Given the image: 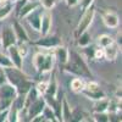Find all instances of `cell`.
Masks as SVG:
<instances>
[{"instance_id":"obj_1","label":"cell","mask_w":122,"mask_h":122,"mask_svg":"<svg viewBox=\"0 0 122 122\" xmlns=\"http://www.w3.org/2000/svg\"><path fill=\"white\" fill-rule=\"evenodd\" d=\"M68 70H72L73 72L79 73V75H86L89 77L92 76L87 65L84 64V61L76 53H71V64L68 65Z\"/></svg>"},{"instance_id":"obj_2","label":"cell","mask_w":122,"mask_h":122,"mask_svg":"<svg viewBox=\"0 0 122 122\" xmlns=\"http://www.w3.org/2000/svg\"><path fill=\"white\" fill-rule=\"evenodd\" d=\"M93 16H94V7L92 6V7H89L86 11V14L83 15L82 20H81L79 26H78V33H83L84 32L86 28L90 25L92 20H93Z\"/></svg>"},{"instance_id":"obj_3","label":"cell","mask_w":122,"mask_h":122,"mask_svg":"<svg viewBox=\"0 0 122 122\" xmlns=\"http://www.w3.org/2000/svg\"><path fill=\"white\" fill-rule=\"evenodd\" d=\"M16 42V37H15V33L11 28H4L3 29V44L5 48H9L10 45H14Z\"/></svg>"},{"instance_id":"obj_4","label":"cell","mask_w":122,"mask_h":122,"mask_svg":"<svg viewBox=\"0 0 122 122\" xmlns=\"http://www.w3.org/2000/svg\"><path fill=\"white\" fill-rule=\"evenodd\" d=\"M6 76H7L10 82H11L12 84H16V86L21 82V81H23L26 78L18 70H11V68L6 70Z\"/></svg>"},{"instance_id":"obj_5","label":"cell","mask_w":122,"mask_h":122,"mask_svg":"<svg viewBox=\"0 0 122 122\" xmlns=\"http://www.w3.org/2000/svg\"><path fill=\"white\" fill-rule=\"evenodd\" d=\"M43 109H44V100H42V99L36 100L34 103L30 105V109H29V117L32 118V117H34L36 115L40 114V112L43 111Z\"/></svg>"},{"instance_id":"obj_6","label":"cell","mask_w":122,"mask_h":122,"mask_svg":"<svg viewBox=\"0 0 122 122\" xmlns=\"http://www.w3.org/2000/svg\"><path fill=\"white\" fill-rule=\"evenodd\" d=\"M9 53H10V56H11V59H12V62L17 66V68H21L22 67V59H21V56H20L17 49L12 45H10L9 46Z\"/></svg>"},{"instance_id":"obj_7","label":"cell","mask_w":122,"mask_h":122,"mask_svg":"<svg viewBox=\"0 0 122 122\" xmlns=\"http://www.w3.org/2000/svg\"><path fill=\"white\" fill-rule=\"evenodd\" d=\"M15 93L16 90L11 86H1V88H0V95L3 99H12Z\"/></svg>"},{"instance_id":"obj_8","label":"cell","mask_w":122,"mask_h":122,"mask_svg":"<svg viewBox=\"0 0 122 122\" xmlns=\"http://www.w3.org/2000/svg\"><path fill=\"white\" fill-rule=\"evenodd\" d=\"M59 43V39L55 38V37H51V38H44V39H40L37 42L38 45H43V46H53V45H56Z\"/></svg>"},{"instance_id":"obj_9","label":"cell","mask_w":122,"mask_h":122,"mask_svg":"<svg viewBox=\"0 0 122 122\" xmlns=\"http://www.w3.org/2000/svg\"><path fill=\"white\" fill-rule=\"evenodd\" d=\"M17 87H18V93L25 94V93H27L30 88H32V83L28 82V81L25 78L23 81H21V82L17 84Z\"/></svg>"},{"instance_id":"obj_10","label":"cell","mask_w":122,"mask_h":122,"mask_svg":"<svg viewBox=\"0 0 122 122\" xmlns=\"http://www.w3.org/2000/svg\"><path fill=\"white\" fill-rule=\"evenodd\" d=\"M117 55V49L115 45H106V49H105V56L109 59V60H114Z\"/></svg>"},{"instance_id":"obj_11","label":"cell","mask_w":122,"mask_h":122,"mask_svg":"<svg viewBox=\"0 0 122 122\" xmlns=\"http://www.w3.org/2000/svg\"><path fill=\"white\" fill-rule=\"evenodd\" d=\"M104 21H105L106 26H109V27H116V26L118 25V20H117V17H116L115 15H112V14L106 15V16L104 17Z\"/></svg>"},{"instance_id":"obj_12","label":"cell","mask_w":122,"mask_h":122,"mask_svg":"<svg viewBox=\"0 0 122 122\" xmlns=\"http://www.w3.org/2000/svg\"><path fill=\"white\" fill-rule=\"evenodd\" d=\"M29 22L36 29H39L40 28V17H39V14L38 12H32L29 16Z\"/></svg>"},{"instance_id":"obj_13","label":"cell","mask_w":122,"mask_h":122,"mask_svg":"<svg viewBox=\"0 0 122 122\" xmlns=\"http://www.w3.org/2000/svg\"><path fill=\"white\" fill-rule=\"evenodd\" d=\"M49 27H50V16L49 15H45L42 20V32L43 34L45 36L49 30Z\"/></svg>"},{"instance_id":"obj_14","label":"cell","mask_w":122,"mask_h":122,"mask_svg":"<svg viewBox=\"0 0 122 122\" xmlns=\"http://www.w3.org/2000/svg\"><path fill=\"white\" fill-rule=\"evenodd\" d=\"M15 30L17 32L18 37L21 38L22 40H27V34H26V32L23 30V28L20 26V23H17V22H15Z\"/></svg>"},{"instance_id":"obj_15","label":"cell","mask_w":122,"mask_h":122,"mask_svg":"<svg viewBox=\"0 0 122 122\" xmlns=\"http://www.w3.org/2000/svg\"><path fill=\"white\" fill-rule=\"evenodd\" d=\"M57 56H59V60L61 61V62H66L67 61V51H66V49L64 48H61L57 50Z\"/></svg>"},{"instance_id":"obj_16","label":"cell","mask_w":122,"mask_h":122,"mask_svg":"<svg viewBox=\"0 0 122 122\" xmlns=\"http://www.w3.org/2000/svg\"><path fill=\"white\" fill-rule=\"evenodd\" d=\"M44 60H45V57L42 55V54H38L37 56H36V65H37V67L39 68V70H42V66H43V64H44Z\"/></svg>"},{"instance_id":"obj_17","label":"cell","mask_w":122,"mask_h":122,"mask_svg":"<svg viewBox=\"0 0 122 122\" xmlns=\"http://www.w3.org/2000/svg\"><path fill=\"white\" fill-rule=\"evenodd\" d=\"M79 45H87L89 43V34L88 33H83L79 38Z\"/></svg>"},{"instance_id":"obj_18","label":"cell","mask_w":122,"mask_h":122,"mask_svg":"<svg viewBox=\"0 0 122 122\" xmlns=\"http://www.w3.org/2000/svg\"><path fill=\"white\" fill-rule=\"evenodd\" d=\"M72 89L76 90V92H78V90L82 89V82H81V79H75V81H72Z\"/></svg>"},{"instance_id":"obj_19","label":"cell","mask_w":122,"mask_h":122,"mask_svg":"<svg viewBox=\"0 0 122 122\" xmlns=\"http://www.w3.org/2000/svg\"><path fill=\"white\" fill-rule=\"evenodd\" d=\"M37 5H38L37 3H36V4H27V5H26V6L23 7V10H22L21 15H22V16H23V15H26L27 12H29V11H30V10H33V9H34V7L37 6Z\"/></svg>"},{"instance_id":"obj_20","label":"cell","mask_w":122,"mask_h":122,"mask_svg":"<svg viewBox=\"0 0 122 122\" xmlns=\"http://www.w3.org/2000/svg\"><path fill=\"white\" fill-rule=\"evenodd\" d=\"M0 64H1L3 66H7V67L12 65L11 61H10L7 57H5L4 55H1V54H0Z\"/></svg>"},{"instance_id":"obj_21","label":"cell","mask_w":122,"mask_h":122,"mask_svg":"<svg viewBox=\"0 0 122 122\" xmlns=\"http://www.w3.org/2000/svg\"><path fill=\"white\" fill-rule=\"evenodd\" d=\"M111 43H112V40H111L110 37L104 36V37H101V38H100V44H101V45L106 46V45H109V44H111Z\"/></svg>"},{"instance_id":"obj_22","label":"cell","mask_w":122,"mask_h":122,"mask_svg":"<svg viewBox=\"0 0 122 122\" xmlns=\"http://www.w3.org/2000/svg\"><path fill=\"white\" fill-rule=\"evenodd\" d=\"M107 107V101H101V103H99V104H97L95 105V110L97 111H104L105 109Z\"/></svg>"},{"instance_id":"obj_23","label":"cell","mask_w":122,"mask_h":122,"mask_svg":"<svg viewBox=\"0 0 122 122\" xmlns=\"http://www.w3.org/2000/svg\"><path fill=\"white\" fill-rule=\"evenodd\" d=\"M10 10H11V6H6V7H1V9H0V18H1V17H5L9 12H10Z\"/></svg>"},{"instance_id":"obj_24","label":"cell","mask_w":122,"mask_h":122,"mask_svg":"<svg viewBox=\"0 0 122 122\" xmlns=\"http://www.w3.org/2000/svg\"><path fill=\"white\" fill-rule=\"evenodd\" d=\"M23 101H25V98L22 97H20L17 100H16V103H15V109L16 110H20L22 106H23Z\"/></svg>"},{"instance_id":"obj_25","label":"cell","mask_w":122,"mask_h":122,"mask_svg":"<svg viewBox=\"0 0 122 122\" xmlns=\"http://www.w3.org/2000/svg\"><path fill=\"white\" fill-rule=\"evenodd\" d=\"M64 111H65V120H66V121H70V120H71V115H70L68 106H67L66 101H64Z\"/></svg>"},{"instance_id":"obj_26","label":"cell","mask_w":122,"mask_h":122,"mask_svg":"<svg viewBox=\"0 0 122 122\" xmlns=\"http://www.w3.org/2000/svg\"><path fill=\"white\" fill-rule=\"evenodd\" d=\"M54 3H55V0H43V4L45 5V7H51L53 5H54Z\"/></svg>"},{"instance_id":"obj_27","label":"cell","mask_w":122,"mask_h":122,"mask_svg":"<svg viewBox=\"0 0 122 122\" xmlns=\"http://www.w3.org/2000/svg\"><path fill=\"white\" fill-rule=\"evenodd\" d=\"M4 82H5V72L0 68V86L4 84Z\"/></svg>"},{"instance_id":"obj_28","label":"cell","mask_w":122,"mask_h":122,"mask_svg":"<svg viewBox=\"0 0 122 122\" xmlns=\"http://www.w3.org/2000/svg\"><path fill=\"white\" fill-rule=\"evenodd\" d=\"M98 120H101V121H107L106 116H104V115H98Z\"/></svg>"},{"instance_id":"obj_29","label":"cell","mask_w":122,"mask_h":122,"mask_svg":"<svg viewBox=\"0 0 122 122\" xmlns=\"http://www.w3.org/2000/svg\"><path fill=\"white\" fill-rule=\"evenodd\" d=\"M77 3V0H68V5H75Z\"/></svg>"},{"instance_id":"obj_30","label":"cell","mask_w":122,"mask_h":122,"mask_svg":"<svg viewBox=\"0 0 122 122\" xmlns=\"http://www.w3.org/2000/svg\"><path fill=\"white\" fill-rule=\"evenodd\" d=\"M39 90H45V84H39Z\"/></svg>"}]
</instances>
